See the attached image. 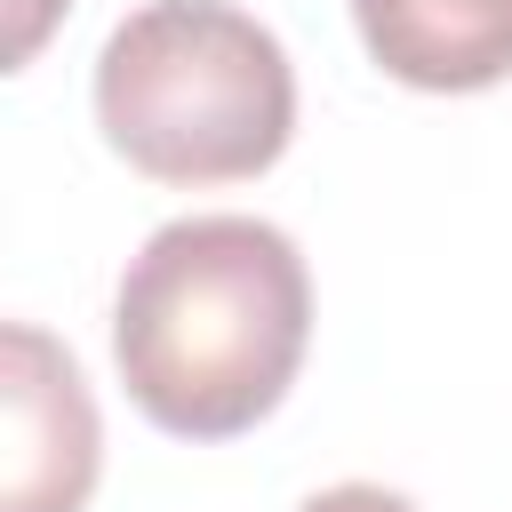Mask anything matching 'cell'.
I'll use <instances>...</instances> for the list:
<instances>
[{
	"label": "cell",
	"mask_w": 512,
	"mask_h": 512,
	"mask_svg": "<svg viewBox=\"0 0 512 512\" xmlns=\"http://www.w3.org/2000/svg\"><path fill=\"white\" fill-rule=\"evenodd\" d=\"M312 336V280L264 216H184L144 240L112 296L128 400L176 440H232L280 408Z\"/></svg>",
	"instance_id": "obj_1"
},
{
	"label": "cell",
	"mask_w": 512,
	"mask_h": 512,
	"mask_svg": "<svg viewBox=\"0 0 512 512\" xmlns=\"http://www.w3.org/2000/svg\"><path fill=\"white\" fill-rule=\"evenodd\" d=\"M0 392H8V480L0 512H80L96 488V400L56 336L32 320H8L0 336Z\"/></svg>",
	"instance_id": "obj_3"
},
{
	"label": "cell",
	"mask_w": 512,
	"mask_h": 512,
	"mask_svg": "<svg viewBox=\"0 0 512 512\" xmlns=\"http://www.w3.org/2000/svg\"><path fill=\"white\" fill-rule=\"evenodd\" d=\"M104 144L152 184H240L288 152V48L232 0H152L96 56Z\"/></svg>",
	"instance_id": "obj_2"
},
{
	"label": "cell",
	"mask_w": 512,
	"mask_h": 512,
	"mask_svg": "<svg viewBox=\"0 0 512 512\" xmlns=\"http://www.w3.org/2000/svg\"><path fill=\"white\" fill-rule=\"evenodd\" d=\"M368 56L432 96L496 88L512 72V0H352Z\"/></svg>",
	"instance_id": "obj_4"
},
{
	"label": "cell",
	"mask_w": 512,
	"mask_h": 512,
	"mask_svg": "<svg viewBox=\"0 0 512 512\" xmlns=\"http://www.w3.org/2000/svg\"><path fill=\"white\" fill-rule=\"evenodd\" d=\"M296 512H416V504L392 496V488H376V480H344V488H320V496L296 504Z\"/></svg>",
	"instance_id": "obj_5"
}]
</instances>
